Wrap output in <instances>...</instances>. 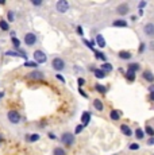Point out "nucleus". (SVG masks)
<instances>
[{"instance_id": "nucleus-12", "label": "nucleus", "mask_w": 154, "mask_h": 155, "mask_svg": "<svg viewBox=\"0 0 154 155\" xmlns=\"http://www.w3.org/2000/svg\"><path fill=\"white\" fill-rule=\"evenodd\" d=\"M142 78H143L145 81L153 84V82H154V74H153V71L152 70H145L143 73H142Z\"/></svg>"}, {"instance_id": "nucleus-42", "label": "nucleus", "mask_w": 154, "mask_h": 155, "mask_svg": "<svg viewBox=\"0 0 154 155\" xmlns=\"http://www.w3.org/2000/svg\"><path fill=\"white\" fill-rule=\"evenodd\" d=\"M147 146H154V136H153V138H149V139H147Z\"/></svg>"}, {"instance_id": "nucleus-39", "label": "nucleus", "mask_w": 154, "mask_h": 155, "mask_svg": "<svg viewBox=\"0 0 154 155\" xmlns=\"http://www.w3.org/2000/svg\"><path fill=\"white\" fill-rule=\"evenodd\" d=\"M146 5H147V2H139L138 3V8H139V10H143Z\"/></svg>"}, {"instance_id": "nucleus-47", "label": "nucleus", "mask_w": 154, "mask_h": 155, "mask_svg": "<svg viewBox=\"0 0 154 155\" xmlns=\"http://www.w3.org/2000/svg\"><path fill=\"white\" fill-rule=\"evenodd\" d=\"M4 96H5V93H4V92H3V91H2V92H0V101L3 100V97H4Z\"/></svg>"}, {"instance_id": "nucleus-22", "label": "nucleus", "mask_w": 154, "mask_h": 155, "mask_svg": "<svg viewBox=\"0 0 154 155\" xmlns=\"http://www.w3.org/2000/svg\"><path fill=\"white\" fill-rule=\"evenodd\" d=\"M95 89H96V92H99L100 94H105V93H107V86H105V85L96 84V85H95Z\"/></svg>"}, {"instance_id": "nucleus-4", "label": "nucleus", "mask_w": 154, "mask_h": 155, "mask_svg": "<svg viewBox=\"0 0 154 155\" xmlns=\"http://www.w3.org/2000/svg\"><path fill=\"white\" fill-rule=\"evenodd\" d=\"M23 42H25V45H26V46H28V47L37 45V42H38L37 34H35V32H31V31L30 32H26L25 38H23Z\"/></svg>"}, {"instance_id": "nucleus-48", "label": "nucleus", "mask_w": 154, "mask_h": 155, "mask_svg": "<svg viewBox=\"0 0 154 155\" xmlns=\"http://www.w3.org/2000/svg\"><path fill=\"white\" fill-rule=\"evenodd\" d=\"M138 16H143V10H139V12H138Z\"/></svg>"}, {"instance_id": "nucleus-37", "label": "nucleus", "mask_w": 154, "mask_h": 155, "mask_svg": "<svg viewBox=\"0 0 154 155\" xmlns=\"http://www.w3.org/2000/svg\"><path fill=\"white\" fill-rule=\"evenodd\" d=\"M84 84H85V80L82 78V77H79V78H77V85H79V88H81Z\"/></svg>"}, {"instance_id": "nucleus-7", "label": "nucleus", "mask_w": 154, "mask_h": 155, "mask_svg": "<svg viewBox=\"0 0 154 155\" xmlns=\"http://www.w3.org/2000/svg\"><path fill=\"white\" fill-rule=\"evenodd\" d=\"M69 8H70L69 2H66V0H58V2L55 3V10H57L60 14L68 12V11H69Z\"/></svg>"}, {"instance_id": "nucleus-6", "label": "nucleus", "mask_w": 154, "mask_h": 155, "mask_svg": "<svg viewBox=\"0 0 154 155\" xmlns=\"http://www.w3.org/2000/svg\"><path fill=\"white\" fill-rule=\"evenodd\" d=\"M26 76H27L28 80H32V81H42L45 78V73L41 70H32L30 73L26 74Z\"/></svg>"}, {"instance_id": "nucleus-51", "label": "nucleus", "mask_w": 154, "mask_h": 155, "mask_svg": "<svg viewBox=\"0 0 154 155\" xmlns=\"http://www.w3.org/2000/svg\"><path fill=\"white\" fill-rule=\"evenodd\" d=\"M4 4H5L4 0H0V5H4Z\"/></svg>"}, {"instance_id": "nucleus-38", "label": "nucleus", "mask_w": 154, "mask_h": 155, "mask_svg": "<svg viewBox=\"0 0 154 155\" xmlns=\"http://www.w3.org/2000/svg\"><path fill=\"white\" fill-rule=\"evenodd\" d=\"M76 31H77V34H79L80 37H82V35H84V30H82V27H81V26H77Z\"/></svg>"}, {"instance_id": "nucleus-43", "label": "nucleus", "mask_w": 154, "mask_h": 155, "mask_svg": "<svg viewBox=\"0 0 154 155\" xmlns=\"http://www.w3.org/2000/svg\"><path fill=\"white\" fill-rule=\"evenodd\" d=\"M47 136H49L50 139H53V140H54V139H55V135H54V134H53V132H49V134H47Z\"/></svg>"}, {"instance_id": "nucleus-24", "label": "nucleus", "mask_w": 154, "mask_h": 155, "mask_svg": "<svg viewBox=\"0 0 154 155\" xmlns=\"http://www.w3.org/2000/svg\"><path fill=\"white\" fill-rule=\"evenodd\" d=\"M0 30H3V31H10V23L5 19H0Z\"/></svg>"}, {"instance_id": "nucleus-46", "label": "nucleus", "mask_w": 154, "mask_h": 155, "mask_svg": "<svg viewBox=\"0 0 154 155\" xmlns=\"http://www.w3.org/2000/svg\"><path fill=\"white\" fill-rule=\"evenodd\" d=\"M88 69H89V71H92V73H93V71H95V70H96V68H95V66H93V65H91V66H89V68H88Z\"/></svg>"}, {"instance_id": "nucleus-23", "label": "nucleus", "mask_w": 154, "mask_h": 155, "mask_svg": "<svg viewBox=\"0 0 154 155\" xmlns=\"http://www.w3.org/2000/svg\"><path fill=\"white\" fill-rule=\"evenodd\" d=\"M134 135H135V138H137L138 140H142V139L145 138V131L142 130V128H137V130L134 131Z\"/></svg>"}, {"instance_id": "nucleus-30", "label": "nucleus", "mask_w": 154, "mask_h": 155, "mask_svg": "<svg viewBox=\"0 0 154 155\" xmlns=\"http://www.w3.org/2000/svg\"><path fill=\"white\" fill-rule=\"evenodd\" d=\"M143 131H145V134H146V135L150 136V138H153V136H154V128L152 126H146Z\"/></svg>"}, {"instance_id": "nucleus-41", "label": "nucleus", "mask_w": 154, "mask_h": 155, "mask_svg": "<svg viewBox=\"0 0 154 155\" xmlns=\"http://www.w3.org/2000/svg\"><path fill=\"white\" fill-rule=\"evenodd\" d=\"M145 49H146V45H145V42H142L141 45H139V53H143Z\"/></svg>"}, {"instance_id": "nucleus-14", "label": "nucleus", "mask_w": 154, "mask_h": 155, "mask_svg": "<svg viewBox=\"0 0 154 155\" xmlns=\"http://www.w3.org/2000/svg\"><path fill=\"white\" fill-rule=\"evenodd\" d=\"M118 57H119L120 59H124V61H129V59L132 58V54L130 51H127V50H120L119 53H118Z\"/></svg>"}, {"instance_id": "nucleus-17", "label": "nucleus", "mask_w": 154, "mask_h": 155, "mask_svg": "<svg viewBox=\"0 0 154 155\" xmlns=\"http://www.w3.org/2000/svg\"><path fill=\"white\" fill-rule=\"evenodd\" d=\"M93 108L96 109V111L102 112V111H104V104H103V101L100 99H95L93 100Z\"/></svg>"}, {"instance_id": "nucleus-2", "label": "nucleus", "mask_w": 154, "mask_h": 155, "mask_svg": "<svg viewBox=\"0 0 154 155\" xmlns=\"http://www.w3.org/2000/svg\"><path fill=\"white\" fill-rule=\"evenodd\" d=\"M52 68L57 71V73H61L62 70H65L66 64H65V61L61 58V57H55V58H53V61H52Z\"/></svg>"}, {"instance_id": "nucleus-44", "label": "nucleus", "mask_w": 154, "mask_h": 155, "mask_svg": "<svg viewBox=\"0 0 154 155\" xmlns=\"http://www.w3.org/2000/svg\"><path fill=\"white\" fill-rule=\"evenodd\" d=\"M149 92H150V93H154V84H152L149 86Z\"/></svg>"}, {"instance_id": "nucleus-20", "label": "nucleus", "mask_w": 154, "mask_h": 155, "mask_svg": "<svg viewBox=\"0 0 154 155\" xmlns=\"http://www.w3.org/2000/svg\"><path fill=\"white\" fill-rule=\"evenodd\" d=\"M127 26H129V23L124 19H116L112 22V27H127Z\"/></svg>"}, {"instance_id": "nucleus-1", "label": "nucleus", "mask_w": 154, "mask_h": 155, "mask_svg": "<svg viewBox=\"0 0 154 155\" xmlns=\"http://www.w3.org/2000/svg\"><path fill=\"white\" fill-rule=\"evenodd\" d=\"M60 142L65 146V147H72V146L75 144V142H76L75 134H72V132H64L61 135V138H60Z\"/></svg>"}, {"instance_id": "nucleus-28", "label": "nucleus", "mask_w": 154, "mask_h": 155, "mask_svg": "<svg viewBox=\"0 0 154 155\" xmlns=\"http://www.w3.org/2000/svg\"><path fill=\"white\" fill-rule=\"evenodd\" d=\"M11 43H12V46L15 47L16 51L20 49V45H22V43H20V39H18L16 37H15V38H11Z\"/></svg>"}, {"instance_id": "nucleus-27", "label": "nucleus", "mask_w": 154, "mask_h": 155, "mask_svg": "<svg viewBox=\"0 0 154 155\" xmlns=\"http://www.w3.org/2000/svg\"><path fill=\"white\" fill-rule=\"evenodd\" d=\"M93 74H95V77H96V78H99V80L105 78V77H107V74H105L102 69H96V70L93 71Z\"/></svg>"}, {"instance_id": "nucleus-25", "label": "nucleus", "mask_w": 154, "mask_h": 155, "mask_svg": "<svg viewBox=\"0 0 154 155\" xmlns=\"http://www.w3.org/2000/svg\"><path fill=\"white\" fill-rule=\"evenodd\" d=\"M15 18H16V15H15V11L14 10H10L7 12V22L8 23H14L15 22Z\"/></svg>"}, {"instance_id": "nucleus-11", "label": "nucleus", "mask_w": 154, "mask_h": 155, "mask_svg": "<svg viewBox=\"0 0 154 155\" xmlns=\"http://www.w3.org/2000/svg\"><path fill=\"white\" fill-rule=\"evenodd\" d=\"M39 139H41L39 134H26L25 135V140L27 143H35L39 140Z\"/></svg>"}, {"instance_id": "nucleus-32", "label": "nucleus", "mask_w": 154, "mask_h": 155, "mask_svg": "<svg viewBox=\"0 0 154 155\" xmlns=\"http://www.w3.org/2000/svg\"><path fill=\"white\" fill-rule=\"evenodd\" d=\"M82 42H84V45H85L87 47H89L91 50H93L95 45H96V42H95V41H88V39H82Z\"/></svg>"}, {"instance_id": "nucleus-15", "label": "nucleus", "mask_w": 154, "mask_h": 155, "mask_svg": "<svg viewBox=\"0 0 154 155\" xmlns=\"http://www.w3.org/2000/svg\"><path fill=\"white\" fill-rule=\"evenodd\" d=\"M95 42H96V45H97L99 47H102V49H104V47L107 46L104 37H103L102 34H97V35H96V39H95Z\"/></svg>"}, {"instance_id": "nucleus-13", "label": "nucleus", "mask_w": 154, "mask_h": 155, "mask_svg": "<svg viewBox=\"0 0 154 155\" xmlns=\"http://www.w3.org/2000/svg\"><path fill=\"white\" fill-rule=\"evenodd\" d=\"M120 132H122L124 136H129L130 138V136H132L134 131L130 128V126H127V124H122V126H120Z\"/></svg>"}, {"instance_id": "nucleus-18", "label": "nucleus", "mask_w": 154, "mask_h": 155, "mask_svg": "<svg viewBox=\"0 0 154 155\" xmlns=\"http://www.w3.org/2000/svg\"><path fill=\"white\" fill-rule=\"evenodd\" d=\"M99 69H102V70L104 71L105 74H107V73H111V71L114 70V66H112V65L109 64V62H103V64H102V66H100Z\"/></svg>"}, {"instance_id": "nucleus-45", "label": "nucleus", "mask_w": 154, "mask_h": 155, "mask_svg": "<svg viewBox=\"0 0 154 155\" xmlns=\"http://www.w3.org/2000/svg\"><path fill=\"white\" fill-rule=\"evenodd\" d=\"M149 100L150 101H154V93H149Z\"/></svg>"}, {"instance_id": "nucleus-50", "label": "nucleus", "mask_w": 154, "mask_h": 155, "mask_svg": "<svg viewBox=\"0 0 154 155\" xmlns=\"http://www.w3.org/2000/svg\"><path fill=\"white\" fill-rule=\"evenodd\" d=\"M131 20H134L135 22V20H137V16H135V15H131Z\"/></svg>"}, {"instance_id": "nucleus-49", "label": "nucleus", "mask_w": 154, "mask_h": 155, "mask_svg": "<svg viewBox=\"0 0 154 155\" xmlns=\"http://www.w3.org/2000/svg\"><path fill=\"white\" fill-rule=\"evenodd\" d=\"M3 142H4V138H3V135H2V134H0V144H2Z\"/></svg>"}, {"instance_id": "nucleus-16", "label": "nucleus", "mask_w": 154, "mask_h": 155, "mask_svg": "<svg viewBox=\"0 0 154 155\" xmlns=\"http://www.w3.org/2000/svg\"><path fill=\"white\" fill-rule=\"evenodd\" d=\"M124 78L127 80V82H134L135 78H137V73H134V71H131V70H127L126 73H124Z\"/></svg>"}, {"instance_id": "nucleus-8", "label": "nucleus", "mask_w": 154, "mask_h": 155, "mask_svg": "<svg viewBox=\"0 0 154 155\" xmlns=\"http://www.w3.org/2000/svg\"><path fill=\"white\" fill-rule=\"evenodd\" d=\"M143 34L149 38H154V23H146L143 26Z\"/></svg>"}, {"instance_id": "nucleus-35", "label": "nucleus", "mask_w": 154, "mask_h": 155, "mask_svg": "<svg viewBox=\"0 0 154 155\" xmlns=\"http://www.w3.org/2000/svg\"><path fill=\"white\" fill-rule=\"evenodd\" d=\"M31 4L34 5V7H41V5L43 4L42 0H31Z\"/></svg>"}, {"instance_id": "nucleus-34", "label": "nucleus", "mask_w": 154, "mask_h": 155, "mask_svg": "<svg viewBox=\"0 0 154 155\" xmlns=\"http://www.w3.org/2000/svg\"><path fill=\"white\" fill-rule=\"evenodd\" d=\"M55 78H57L58 81H61L62 84H65V82H66V80H65V77L62 76L61 73H57V74H55Z\"/></svg>"}, {"instance_id": "nucleus-40", "label": "nucleus", "mask_w": 154, "mask_h": 155, "mask_svg": "<svg viewBox=\"0 0 154 155\" xmlns=\"http://www.w3.org/2000/svg\"><path fill=\"white\" fill-rule=\"evenodd\" d=\"M79 93H80V94H81V96H82V97H85V99H88V94H87V93H85V92H84V91H82V88H79Z\"/></svg>"}, {"instance_id": "nucleus-52", "label": "nucleus", "mask_w": 154, "mask_h": 155, "mask_svg": "<svg viewBox=\"0 0 154 155\" xmlns=\"http://www.w3.org/2000/svg\"><path fill=\"white\" fill-rule=\"evenodd\" d=\"M153 109H154V108H153Z\"/></svg>"}, {"instance_id": "nucleus-21", "label": "nucleus", "mask_w": 154, "mask_h": 155, "mask_svg": "<svg viewBox=\"0 0 154 155\" xmlns=\"http://www.w3.org/2000/svg\"><path fill=\"white\" fill-rule=\"evenodd\" d=\"M139 69H141V65H139L138 62H131V64L127 65V70H131V71H134V73H137Z\"/></svg>"}, {"instance_id": "nucleus-5", "label": "nucleus", "mask_w": 154, "mask_h": 155, "mask_svg": "<svg viewBox=\"0 0 154 155\" xmlns=\"http://www.w3.org/2000/svg\"><path fill=\"white\" fill-rule=\"evenodd\" d=\"M32 57H34V62H37L38 65H42L47 61V55L43 50H35L32 53Z\"/></svg>"}, {"instance_id": "nucleus-33", "label": "nucleus", "mask_w": 154, "mask_h": 155, "mask_svg": "<svg viewBox=\"0 0 154 155\" xmlns=\"http://www.w3.org/2000/svg\"><path fill=\"white\" fill-rule=\"evenodd\" d=\"M84 128H85V127L82 126V124H77L76 128H75V135H79V134H81Z\"/></svg>"}, {"instance_id": "nucleus-9", "label": "nucleus", "mask_w": 154, "mask_h": 155, "mask_svg": "<svg viewBox=\"0 0 154 155\" xmlns=\"http://www.w3.org/2000/svg\"><path fill=\"white\" fill-rule=\"evenodd\" d=\"M129 11H130V7H129V4H127V3H122V4H119L116 7V12L119 14L120 16L127 15V14H129Z\"/></svg>"}, {"instance_id": "nucleus-26", "label": "nucleus", "mask_w": 154, "mask_h": 155, "mask_svg": "<svg viewBox=\"0 0 154 155\" xmlns=\"http://www.w3.org/2000/svg\"><path fill=\"white\" fill-rule=\"evenodd\" d=\"M23 66H25V68H32L34 70H37V68L39 66V65H38L37 62H34V61H28V59H27V61H25Z\"/></svg>"}, {"instance_id": "nucleus-31", "label": "nucleus", "mask_w": 154, "mask_h": 155, "mask_svg": "<svg viewBox=\"0 0 154 155\" xmlns=\"http://www.w3.org/2000/svg\"><path fill=\"white\" fill-rule=\"evenodd\" d=\"M95 57H96L97 59H102L103 62H107V57H105L104 53H102V51H95Z\"/></svg>"}, {"instance_id": "nucleus-19", "label": "nucleus", "mask_w": 154, "mask_h": 155, "mask_svg": "<svg viewBox=\"0 0 154 155\" xmlns=\"http://www.w3.org/2000/svg\"><path fill=\"white\" fill-rule=\"evenodd\" d=\"M120 111H118V109H111V112H109V119L114 121H118L120 119Z\"/></svg>"}, {"instance_id": "nucleus-36", "label": "nucleus", "mask_w": 154, "mask_h": 155, "mask_svg": "<svg viewBox=\"0 0 154 155\" xmlns=\"http://www.w3.org/2000/svg\"><path fill=\"white\" fill-rule=\"evenodd\" d=\"M129 148L131 151H137V150H139V144L138 143H131V144L129 146Z\"/></svg>"}, {"instance_id": "nucleus-3", "label": "nucleus", "mask_w": 154, "mask_h": 155, "mask_svg": "<svg viewBox=\"0 0 154 155\" xmlns=\"http://www.w3.org/2000/svg\"><path fill=\"white\" fill-rule=\"evenodd\" d=\"M7 120L11 124H19L22 121V115L15 109H11V111L7 112Z\"/></svg>"}, {"instance_id": "nucleus-10", "label": "nucleus", "mask_w": 154, "mask_h": 155, "mask_svg": "<svg viewBox=\"0 0 154 155\" xmlns=\"http://www.w3.org/2000/svg\"><path fill=\"white\" fill-rule=\"evenodd\" d=\"M91 119H92V115H91V112L84 111V112L81 113V124L84 127H87L88 124L91 123Z\"/></svg>"}, {"instance_id": "nucleus-29", "label": "nucleus", "mask_w": 154, "mask_h": 155, "mask_svg": "<svg viewBox=\"0 0 154 155\" xmlns=\"http://www.w3.org/2000/svg\"><path fill=\"white\" fill-rule=\"evenodd\" d=\"M53 155H66V151L62 147H55L54 150H53Z\"/></svg>"}]
</instances>
